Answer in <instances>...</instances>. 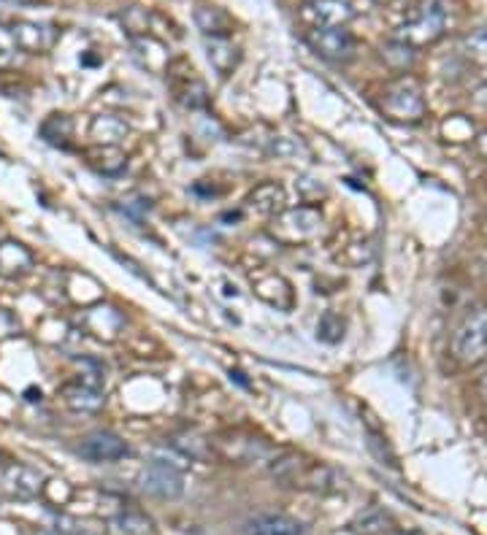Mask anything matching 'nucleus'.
Returning a JSON list of instances; mask_svg holds the SVG:
<instances>
[{
    "mask_svg": "<svg viewBox=\"0 0 487 535\" xmlns=\"http://www.w3.org/2000/svg\"><path fill=\"white\" fill-rule=\"evenodd\" d=\"M306 44L328 63H350L355 57V38L347 28H309Z\"/></svg>",
    "mask_w": 487,
    "mask_h": 535,
    "instance_id": "nucleus-6",
    "label": "nucleus"
},
{
    "mask_svg": "<svg viewBox=\"0 0 487 535\" xmlns=\"http://www.w3.org/2000/svg\"><path fill=\"white\" fill-rule=\"evenodd\" d=\"M3 490L17 500H33L44 490V476L30 465L14 463L3 471Z\"/></svg>",
    "mask_w": 487,
    "mask_h": 535,
    "instance_id": "nucleus-10",
    "label": "nucleus"
},
{
    "mask_svg": "<svg viewBox=\"0 0 487 535\" xmlns=\"http://www.w3.org/2000/svg\"><path fill=\"white\" fill-rule=\"evenodd\" d=\"M87 157H90V163L95 165L103 176H117V173L125 171V165H128V157L122 155L117 146H109V144L92 149Z\"/></svg>",
    "mask_w": 487,
    "mask_h": 535,
    "instance_id": "nucleus-18",
    "label": "nucleus"
},
{
    "mask_svg": "<svg viewBox=\"0 0 487 535\" xmlns=\"http://www.w3.org/2000/svg\"><path fill=\"white\" fill-rule=\"evenodd\" d=\"M382 60H385L390 68H396V71H409L414 63V46L393 38V41L382 44Z\"/></svg>",
    "mask_w": 487,
    "mask_h": 535,
    "instance_id": "nucleus-21",
    "label": "nucleus"
},
{
    "mask_svg": "<svg viewBox=\"0 0 487 535\" xmlns=\"http://www.w3.org/2000/svg\"><path fill=\"white\" fill-rule=\"evenodd\" d=\"M304 146L295 144V141H290V138H276L274 146H271V155H279V157H290V155H298Z\"/></svg>",
    "mask_w": 487,
    "mask_h": 535,
    "instance_id": "nucleus-25",
    "label": "nucleus"
},
{
    "mask_svg": "<svg viewBox=\"0 0 487 535\" xmlns=\"http://www.w3.org/2000/svg\"><path fill=\"white\" fill-rule=\"evenodd\" d=\"M9 3H30V0H9Z\"/></svg>",
    "mask_w": 487,
    "mask_h": 535,
    "instance_id": "nucleus-29",
    "label": "nucleus"
},
{
    "mask_svg": "<svg viewBox=\"0 0 487 535\" xmlns=\"http://www.w3.org/2000/svg\"><path fill=\"white\" fill-rule=\"evenodd\" d=\"M474 149H477L479 157H485V160H487V133H482V136H479L477 141H474Z\"/></svg>",
    "mask_w": 487,
    "mask_h": 535,
    "instance_id": "nucleus-26",
    "label": "nucleus"
},
{
    "mask_svg": "<svg viewBox=\"0 0 487 535\" xmlns=\"http://www.w3.org/2000/svg\"><path fill=\"white\" fill-rule=\"evenodd\" d=\"M452 354L463 365H479L487 360V306L469 311L452 336Z\"/></svg>",
    "mask_w": 487,
    "mask_h": 535,
    "instance_id": "nucleus-2",
    "label": "nucleus"
},
{
    "mask_svg": "<svg viewBox=\"0 0 487 535\" xmlns=\"http://www.w3.org/2000/svg\"><path fill=\"white\" fill-rule=\"evenodd\" d=\"M393 535H412V533H393Z\"/></svg>",
    "mask_w": 487,
    "mask_h": 535,
    "instance_id": "nucleus-30",
    "label": "nucleus"
},
{
    "mask_svg": "<svg viewBox=\"0 0 487 535\" xmlns=\"http://www.w3.org/2000/svg\"><path fill=\"white\" fill-rule=\"evenodd\" d=\"M6 30H9L11 44L17 46L19 52H25V55H46L60 41V30L55 25H46V22L17 19Z\"/></svg>",
    "mask_w": 487,
    "mask_h": 535,
    "instance_id": "nucleus-5",
    "label": "nucleus"
},
{
    "mask_svg": "<svg viewBox=\"0 0 487 535\" xmlns=\"http://www.w3.org/2000/svg\"><path fill=\"white\" fill-rule=\"evenodd\" d=\"M301 19L309 28H347L355 19V9L347 0H309L301 9Z\"/></svg>",
    "mask_w": 487,
    "mask_h": 535,
    "instance_id": "nucleus-8",
    "label": "nucleus"
},
{
    "mask_svg": "<svg viewBox=\"0 0 487 535\" xmlns=\"http://www.w3.org/2000/svg\"><path fill=\"white\" fill-rule=\"evenodd\" d=\"M463 49H466V55H469L471 60L487 63V28L474 30V33L463 41Z\"/></svg>",
    "mask_w": 487,
    "mask_h": 535,
    "instance_id": "nucleus-23",
    "label": "nucleus"
},
{
    "mask_svg": "<svg viewBox=\"0 0 487 535\" xmlns=\"http://www.w3.org/2000/svg\"><path fill=\"white\" fill-rule=\"evenodd\" d=\"M92 136L98 138L101 144L117 146L120 138L128 136V125L120 117H98L92 122Z\"/></svg>",
    "mask_w": 487,
    "mask_h": 535,
    "instance_id": "nucleus-20",
    "label": "nucleus"
},
{
    "mask_svg": "<svg viewBox=\"0 0 487 535\" xmlns=\"http://www.w3.org/2000/svg\"><path fill=\"white\" fill-rule=\"evenodd\" d=\"M322 214L312 206H298V209L279 211L271 222V236L279 244H304L320 233Z\"/></svg>",
    "mask_w": 487,
    "mask_h": 535,
    "instance_id": "nucleus-4",
    "label": "nucleus"
},
{
    "mask_svg": "<svg viewBox=\"0 0 487 535\" xmlns=\"http://www.w3.org/2000/svg\"><path fill=\"white\" fill-rule=\"evenodd\" d=\"M141 490L147 492V495H155V498L160 500H176L182 498L184 476L174 465L155 460V463H149L147 468H144V473H141Z\"/></svg>",
    "mask_w": 487,
    "mask_h": 535,
    "instance_id": "nucleus-7",
    "label": "nucleus"
},
{
    "mask_svg": "<svg viewBox=\"0 0 487 535\" xmlns=\"http://www.w3.org/2000/svg\"><path fill=\"white\" fill-rule=\"evenodd\" d=\"M479 392H482V398L487 400V371L479 376Z\"/></svg>",
    "mask_w": 487,
    "mask_h": 535,
    "instance_id": "nucleus-27",
    "label": "nucleus"
},
{
    "mask_svg": "<svg viewBox=\"0 0 487 535\" xmlns=\"http://www.w3.org/2000/svg\"><path fill=\"white\" fill-rule=\"evenodd\" d=\"M447 22H450V0H420L396 38L414 49L436 44L447 33Z\"/></svg>",
    "mask_w": 487,
    "mask_h": 535,
    "instance_id": "nucleus-1",
    "label": "nucleus"
},
{
    "mask_svg": "<svg viewBox=\"0 0 487 535\" xmlns=\"http://www.w3.org/2000/svg\"><path fill=\"white\" fill-rule=\"evenodd\" d=\"M76 452L90 463H114V460H122L128 454V444L111 430H95L79 441Z\"/></svg>",
    "mask_w": 487,
    "mask_h": 535,
    "instance_id": "nucleus-9",
    "label": "nucleus"
},
{
    "mask_svg": "<svg viewBox=\"0 0 487 535\" xmlns=\"http://www.w3.org/2000/svg\"><path fill=\"white\" fill-rule=\"evenodd\" d=\"M41 136L52 146H63L65 149V146L71 144V136H74V122H71V117H65V114H52L41 125Z\"/></svg>",
    "mask_w": 487,
    "mask_h": 535,
    "instance_id": "nucleus-19",
    "label": "nucleus"
},
{
    "mask_svg": "<svg viewBox=\"0 0 487 535\" xmlns=\"http://www.w3.org/2000/svg\"><path fill=\"white\" fill-rule=\"evenodd\" d=\"M382 111L387 117L396 119V122H420L425 117V98L420 84L414 82L412 76H401L396 84H390L382 98Z\"/></svg>",
    "mask_w": 487,
    "mask_h": 535,
    "instance_id": "nucleus-3",
    "label": "nucleus"
},
{
    "mask_svg": "<svg viewBox=\"0 0 487 535\" xmlns=\"http://www.w3.org/2000/svg\"><path fill=\"white\" fill-rule=\"evenodd\" d=\"M206 55H209V63L214 65V71L220 76H230L241 60L239 49L233 46L230 38H206Z\"/></svg>",
    "mask_w": 487,
    "mask_h": 535,
    "instance_id": "nucleus-16",
    "label": "nucleus"
},
{
    "mask_svg": "<svg viewBox=\"0 0 487 535\" xmlns=\"http://www.w3.org/2000/svg\"><path fill=\"white\" fill-rule=\"evenodd\" d=\"M387 525H390V517H387L385 511H371V514H366V517L360 519L358 530L363 535H379L390 530Z\"/></svg>",
    "mask_w": 487,
    "mask_h": 535,
    "instance_id": "nucleus-24",
    "label": "nucleus"
},
{
    "mask_svg": "<svg viewBox=\"0 0 487 535\" xmlns=\"http://www.w3.org/2000/svg\"><path fill=\"white\" fill-rule=\"evenodd\" d=\"M195 25L206 38H228L233 30V19L220 6H198L195 9Z\"/></svg>",
    "mask_w": 487,
    "mask_h": 535,
    "instance_id": "nucleus-13",
    "label": "nucleus"
},
{
    "mask_svg": "<svg viewBox=\"0 0 487 535\" xmlns=\"http://www.w3.org/2000/svg\"><path fill=\"white\" fill-rule=\"evenodd\" d=\"M65 403L74 411H84V414H92V411H101L106 398L98 387L92 384H65L63 387Z\"/></svg>",
    "mask_w": 487,
    "mask_h": 535,
    "instance_id": "nucleus-15",
    "label": "nucleus"
},
{
    "mask_svg": "<svg viewBox=\"0 0 487 535\" xmlns=\"http://www.w3.org/2000/svg\"><path fill=\"white\" fill-rule=\"evenodd\" d=\"M33 268V254L19 241H0V279H19Z\"/></svg>",
    "mask_w": 487,
    "mask_h": 535,
    "instance_id": "nucleus-11",
    "label": "nucleus"
},
{
    "mask_svg": "<svg viewBox=\"0 0 487 535\" xmlns=\"http://www.w3.org/2000/svg\"><path fill=\"white\" fill-rule=\"evenodd\" d=\"M374 3H379V6H390V3H396V0H374Z\"/></svg>",
    "mask_w": 487,
    "mask_h": 535,
    "instance_id": "nucleus-28",
    "label": "nucleus"
},
{
    "mask_svg": "<svg viewBox=\"0 0 487 535\" xmlns=\"http://www.w3.org/2000/svg\"><path fill=\"white\" fill-rule=\"evenodd\" d=\"M247 535H306V525L287 514H260L247 522Z\"/></svg>",
    "mask_w": 487,
    "mask_h": 535,
    "instance_id": "nucleus-12",
    "label": "nucleus"
},
{
    "mask_svg": "<svg viewBox=\"0 0 487 535\" xmlns=\"http://www.w3.org/2000/svg\"><path fill=\"white\" fill-rule=\"evenodd\" d=\"M249 203H252V209H258L260 214L276 217L279 211H285V190L276 182L260 184L258 190L249 195Z\"/></svg>",
    "mask_w": 487,
    "mask_h": 535,
    "instance_id": "nucleus-17",
    "label": "nucleus"
},
{
    "mask_svg": "<svg viewBox=\"0 0 487 535\" xmlns=\"http://www.w3.org/2000/svg\"><path fill=\"white\" fill-rule=\"evenodd\" d=\"M344 319L336 314V311H325L317 322V338L325 341V344H339L341 338H344Z\"/></svg>",
    "mask_w": 487,
    "mask_h": 535,
    "instance_id": "nucleus-22",
    "label": "nucleus"
},
{
    "mask_svg": "<svg viewBox=\"0 0 487 535\" xmlns=\"http://www.w3.org/2000/svg\"><path fill=\"white\" fill-rule=\"evenodd\" d=\"M106 535H157V527L141 511H122L114 519H109Z\"/></svg>",
    "mask_w": 487,
    "mask_h": 535,
    "instance_id": "nucleus-14",
    "label": "nucleus"
}]
</instances>
